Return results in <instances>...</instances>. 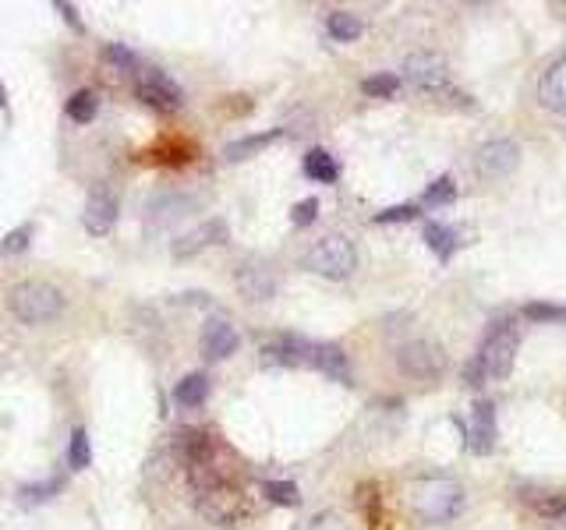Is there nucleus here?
<instances>
[{"label": "nucleus", "instance_id": "79ce46f5", "mask_svg": "<svg viewBox=\"0 0 566 530\" xmlns=\"http://www.w3.org/2000/svg\"><path fill=\"white\" fill-rule=\"evenodd\" d=\"M0 110H4V114H11V96H8V85L0 82Z\"/></svg>", "mask_w": 566, "mask_h": 530}, {"label": "nucleus", "instance_id": "a19ab883", "mask_svg": "<svg viewBox=\"0 0 566 530\" xmlns=\"http://www.w3.org/2000/svg\"><path fill=\"white\" fill-rule=\"evenodd\" d=\"M177 304H195V308H213V297L202 294V290H192V294H181Z\"/></svg>", "mask_w": 566, "mask_h": 530}, {"label": "nucleus", "instance_id": "423d86ee", "mask_svg": "<svg viewBox=\"0 0 566 530\" xmlns=\"http://www.w3.org/2000/svg\"><path fill=\"white\" fill-rule=\"evenodd\" d=\"M397 368L414 382H436L446 375V350L436 340H407L397 350Z\"/></svg>", "mask_w": 566, "mask_h": 530}, {"label": "nucleus", "instance_id": "39448f33", "mask_svg": "<svg viewBox=\"0 0 566 530\" xmlns=\"http://www.w3.org/2000/svg\"><path fill=\"white\" fill-rule=\"evenodd\" d=\"M517 350H521V329L513 318L506 322H492L489 336L482 340V350H478V364L485 368L489 379H506L517 364Z\"/></svg>", "mask_w": 566, "mask_h": 530}, {"label": "nucleus", "instance_id": "2f4dec72", "mask_svg": "<svg viewBox=\"0 0 566 530\" xmlns=\"http://www.w3.org/2000/svg\"><path fill=\"white\" fill-rule=\"evenodd\" d=\"M358 502H361V513H365L368 527H379V523H383V499H379V488L361 485L358 488Z\"/></svg>", "mask_w": 566, "mask_h": 530}, {"label": "nucleus", "instance_id": "6e6552de", "mask_svg": "<svg viewBox=\"0 0 566 530\" xmlns=\"http://www.w3.org/2000/svg\"><path fill=\"white\" fill-rule=\"evenodd\" d=\"M404 82L418 92H443L450 89V64L436 50H414L404 61Z\"/></svg>", "mask_w": 566, "mask_h": 530}, {"label": "nucleus", "instance_id": "f3484780", "mask_svg": "<svg viewBox=\"0 0 566 530\" xmlns=\"http://www.w3.org/2000/svg\"><path fill=\"white\" fill-rule=\"evenodd\" d=\"M496 403L478 400L471 407V428H467V449L475 456H489L496 449Z\"/></svg>", "mask_w": 566, "mask_h": 530}, {"label": "nucleus", "instance_id": "dca6fc26", "mask_svg": "<svg viewBox=\"0 0 566 530\" xmlns=\"http://www.w3.org/2000/svg\"><path fill=\"white\" fill-rule=\"evenodd\" d=\"M308 368H315L319 375H326L329 382H340V386H351L354 371H351V357L344 354L340 343H322L312 340V354H308Z\"/></svg>", "mask_w": 566, "mask_h": 530}, {"label": "nucleus", "instance_id": "4468645a", "mask_svg": "<svg viewBox=\"0 0 566 530\" xmlns=\"http://www.w3.org/2000/svg\"><path fill=\"white\" fill-rule=\"evenodd\" d=\"M234 287H238V294L245 297L248 304H266L276 297V276L269 273L262 262L248 258V262H241L238 269H234Z\"/></svg>", "mask_w": 566, "mask_h": 530}, {"label": "nucleus", "instance_id": "7ed1b4c3", "mask_svg": "<svg viewBox=\"0 0 566 530\" xmlns=\"http://www.w3.org/2000/svg\"><path fill=\"white\" fill-rule=\"evenodd\" d=\"M11 318H18L22 326H46V322H57L68 308V297L46 280H22L8 290L4 297Z\"/></svg>", "mask_w": 566, "mask_h": 530}, {"label": "nucleus", "instance_id": "1a4fd4ad", "mask_svg": "<svg viewBox=\"0 0 566 530\" xmlns=\"http://www.w3.org/2000/svg\"><path fill=\"white\" fill-rule=\"evenodd\" d=\"M216 449H220V442H216V435L206 432V428L181 424V428L170 435V456H174V463H181L184 470L199 467V463H213Z\"/></svg>", "mask_w": 566, "mask_h": 530}, {"label": "nucleus", "instance_id": "4be33fe9", "mask_svg": "<svg viewBox=\"0 0 566 530\" xmlns=\"http://www.w3.org/2000/svg\"><path fill=\"white\" fill-rule=\"evenodd\" d=\"M68 488V477L64 474H54V477H46V481H29V485H18V506L22 509H36L43 506V502L57 499V495Z\"/></svg>", "mask_w": 566, "mask_h": 530}, {"label": "nucleus", "instance_id": "473e14b6", "mask_svg": "<svg viewBox=\"0 0 566 530\" xmlns=\"http://www.w3.org/2000/svg\"><path fill=\"white\" fill-rule=\"evenodd\" d=\"M100 57L107 64H114L117 71H135L138 68V53L131 50V46H124V43H107L100 50Z\"/></svg>", "mask_w": 566, "mask_h": 530}, {"label": "nucleus", "instance_id": "6ab92c4d", "mask_svg": "<svg viewBox=\"0 0 566 530\" xmlns=\"http://www.w3.org/2000/svg\"><path fill=\"white\" fill-rule=\"evenodd\" d=\"M280 138H283V128H269V131H255V135H245V138H234V142L223 145V159H227V163H245V159L266 152L269 145L280 142Z\"/></svg>", "mask_w": 566, "mask_h": 530}, {"label": "nucleus", "instance_id": "ddd939ff", "mask_svg": "<svg viewBox=\"0 0 566 530\" xmlns=\"http://www.w3.org/2000/svg\"><path fill=\"white\" fill-rule=\"evenodd\" d=\"M121 220V198L114 188H96L82 205V227L92 237H107Z\"/></svg>", "mask_w": 566, "mask_h": 530}, {"label": "nucleus", "instance_id": "0eeeda50", "mask_svg": "<svg viewBox=\"0 0 566 530\" xmlns=\"http://www.w3.org/2000/svg\"><path fill=\"white\" fill-rule=\"evenodd\" d=\"M135 96L149 106V110H160V114H177L184 106V89L160 68L135 71Z\"/></svg>", "mask_w": 566, "mask_h": 530}, {"label": "nucleus", "instance_id": "7c9ffc66", "mask_svg": "<svg viewBox=\"0 0 566 530\" xmlns=\"http://www.w3.org/2000/svg\"><path fill=\"white\" fill-rule=\"evenodd\" d=\"M32 237H36V223H22V227L8 230L0 237V255H22V251H29Z\"/></svg>", "mask_w": 566, "mask_h": 530}, {"label": "nucleus", "instance_id": "72a5a7b5", "mask_svg": "<svg viewBox=\"0 0 566 530\" xmlns=\"http://www.w3.org/2000/svg\"><path fill=\"white\" fill-rule=\"evenodd\" d=\"M531 506H535V513L545 516V520H566V492L538 495V499H531Z\"/></svg>", "mask_w": 566, "mask_h": 530}, {"label": "nucleus", "instance_id": "f03ea898", "mask_svg": "<svg viewBox=\"0 0 566 530\" xmlns=\"http://www.w3.org/2000/svg\"><path fill=\"white\" fill-rule=\"evenodd\" d=\"M407 506H411L414 520L425 527H439L450 523L464 509V488L453 477H421L407 492Z\"/></svg>", "mask_w": 566, "mask_h": 530}, {"label": "nucleus", "instance_id": "a878e982", "mask_svg": "<svg viewBox=\"0 0 566 530\" xmlns=\"http://www.w3.org/2000/svg\"><path fill=\"white\" fill-rule=\"evenodd\" d=\"M421 237H425V244H429L432 251H436L439 262H446V258L453 255V248H457V234H453V227H446V223L429 220L425 230H421Z\"/></svg>", "mask_w": 566, "mask_h": 530}, {"label": "nucleus", "instance_id": "b1692460", "mask_svg": "<svg viewBox=\"0 0 566 530\" xmlns=\"http://www.w3.org/2000/svg\"><path fill=\"white\" fill-rule=\"evenodd\" d=\"M326 32L337 39V43H354V39L365 32V22H361L358 15H351V11H329Z\"/></svg>", "mask_w": 566, "mask_h": 530}, {"label": "nucleus", "instance_id": "4c0bfd02", "mask_svg": "<svg viewBox=\"0 0 566 530\" xmlns=\"http://www.w3.org/2000/svg\"><path fill=\"white\" fill-rule=\"evenodd\" d=\"M305 530H351V523L340 513H333V509H322V513H315L312 520L305 523Z\"/></svg>", "mask_w": 566, "mask_h": 530}, {"label": "nucleus", "instance_id": "f704fd0d", "mask_svg": "<svg viewBox=\"0 0 566 530\" xmlns=\"http://www.w3.org/2000/svg\"><path fill=\"white\" fill-rule=\"evenodd\" d=\"M524 318H531V322H566V308L563 304L531 301V304H524Z\"/></svg>", "mask_w": 566, "mask_h": 530}, {"label": "nucleus", "instance_id": "bb28decb", "mask_svg": "<svg viewBox=\"0 0 566 530\" xmlns=\"http://www.w3.org/2000/svg\"><path fill=\"white\" fill-rule=\"evenodd\" d=\"M361 92L372 99H390L400 92V75H393V71H379V75H368L361 78Z\"/></svg>", "mask_w": 566, "mask_h": 530}, {"label": "nucleus", "instance_id": "2eb2a0df", "mask_svg": "<svg viewBox=\"0 0 566 530\" xmlns=\"http://www.w3.org/2000/svg\"><path fill=\"white\" fill-rule=\"evenodd\" d=\"M238 347H241V333L234 329L230 318H209L206 326H202L199 354L206 361H227L230 354H238Z\"/></svg>", "mask_w": 566, "mask_h": 530}, {"label": "nucleus", "instance_id": "f257e3e1", "mask_svg": "<svg viewBox=\"0 0 566 530\" xmlns=\"http://www.w3.org/2000/svg\"><path fill=\"white\" fill-rule=\"evenodd\" d=\"M188 485H192V506L213 527H241L252 520V499L245 495L241 481L220 467V463H199L188 467Z\"/></svg>", "mask_w": 566, "mask_h": 530}, {"label": "nucleus", "instance_id": "c756f323", "mask_svg": "<svg viewBox=\"0 0 566 530\" xmlns=\"http://www.w3.org/2000/svg\"><path fill=\"white\" fill-rule=\"evenodd\" d=\"M262 495L273 506H298L301 502V488L294 481H262Z\"/></svg>", "mask_w": 566, "mask_h": 530}, {"label": "nucleus", "instance_id": "393cba45", "mask_svg": "<svg viewBox=\"0 0 566 530\" xmlns=\"http://www.w3.org/2000/svg\"><path fill=\"white\" fill-rule=\"evenodd\" d=\"M64 114H68L75 124H92V121H96V114H100V96H96L92 89L71 92L68 106H64Z\"/></svg>", "mask_w": 566, "mask_h": 530}, {"label": "nucleus", "instance_id": "c85d7f7f", "mask_svg": "<svg viewBox=\"0 0 566 530\" xmlns=\"http://www.w3.org/2000/svg\"><path fill=\"white\" fill-rule=\"evenodd\" d=\"M421 202L432 205V209H439V205H453V202H457V181H453L450 174L436 177V181H432L429 188H425Z\"/></svg>", "mask_w": 566, "mask_h": 530}, {"label": "nucleus", "instance_id": "5701e85b", "mask_svg": "<svg viewBox=\"0 0 566 530\" xmlns=\"http://www.w3.org/2000/svg\"><path fill=\"white\" fill-rule=\"evenodd\" d=\"M301 170H305V177H308V181H315V184H337V177H340L337 159L329 156L326 149H319V145L305 152V159H301Z\"/></svg>", "mask_w": 566, "mask_h": 530}, {"label": "nucleus", "instance_id": "412c9836", "mask_svg": "<svg viewBox=\"0 0 566 530\" xmlns=\"http://www.w3.org/2000/svg\"><path fill=\"white\" fill-rule=\"evenodd\" d=\"M209 393H213V382H209L206 371H188V375H181L174 386V403L184 410H195L202 407V403L209 400Z\"/></svg>", "mask_w": 566, "mask_h": 530}, {"label": "nucleus", "instance_id": "9b49d317", "mask_svg": "<svg viewBox=\"0 0 566 530\" xmlns=\"http://www.w3.org/2000/svg\"><path fill=\"white\" fill-rule=\"evenodd\" d=\"M259 354L266 368H308V354H312V340L298 333H273L262 336Z\"/></svg>", "mask_w": 566, "mask_h": 530}, {"label": "nucleus", "instance_id": "cd10ccee", "mask_svg": "<svg viewBox=\"0 0 566 530\" xmlns=\"http://www.w3.org/2000/svg\"><path fill=\"white\" fill-rule=\"evenodd\" d=\"M68 467L71 470H89L92 467V442L85 428H75L68 442Z\"/></svg>", "mask_w": 566, "mask_h": 530}, {"label": "nucleus", "instance_id": "f8f14e48", "mask_svg": "<svg viewBox=\"0 0 566 530\" xmlns=\"http://www.w3.org/2000/svg\"><path fill=\"white\" fill-rule=\"evenodd\" d=\"M227 237H230L227 220H223V216H209V220H202L199 227H192L188 234L177 237V241L170 244V255H174V262H188V258L213 248V244H227Z\"/></svg>", "mask_w": 566, "mask_h": 530}, {"label": "nucleus", "instance_id": "c9c22d12", "mask_svg": "<svg viewBox=\"0 0 566 530\" xmlns=\"http://www.w3.org/2000/svg\"><path fill=\"white\" fill-rule=\"evenodd\" d=\"M319 220V198H301V202H294L291 209V223L294 227H312V223Z\"/></svg>", "mask_w": 566, "mask_h": 530}, {"label": "nucleus", "instance_id": "e433bc0d", "mask_svg": "<svg viewBox=\"0 0 566 530\" xmlns=\"http://www.w3.org/2000/svg\"><path fill=\"white\" fill-rule=\"evenodd\" d=\"M418 220V205L404 202V205H390V209L375 212V223H411Z\"/></svg>", "mask_w": 566, "mask_h": 530}, {"label": "nucleus", "instance_id": "58836bf2", "mask_svg": "<svg viewBox=\"0 0 566 530\" xmlns=\"http://www.w3.org/2000/svg\"><path fill=\"white\" fill-rule=\"evenodd\" d=\"M54 11L64 18V25H68V29H75L78 36H85V22H82V15H78L75 4H68V0H54Z\"/></svg>", "mask_w": 566, "mask_h": 530}, {"label": "nucleus", "instance_id": "9d476101", "mask_svg": "<svg viewBox=\"0 0 566 530\" xmlns=\"http://www.w3.org/2000/svg\"><path fill=\"white\" fill-rule=\"evenodd\" d=\"M517 167H521V145L513 142V138H492V142L478 145L475 174L485 177V181H503Z\"/></svg>", "mask_w": 566, "mask_h": 530}, {"label": "nucleus", "instance_id": "aec40b11", "mask_svg": "<svg viewBox=\"0 0 566 530\" xmlns=\"http://www.w3.org/2000/svg\"><path fill=\"white\" fill-rule=\"evenodd\" d=\"M195 198H184V195H174V191H160V195L149 198L146 212H149V223L153 227H170L184 216V212L192 209Z\"/></svg>", "mask_w": 566, "mask_h": 530}, {"label": "nucleus", "instance_id": "a211bd4d", "mask_svg": "<svg viewBox=\"0 0 566 530\" xmlns=\"http://www.w3.org/2000/svg\"><path fill=\"white\" fill-rule=\"evenodd\" d=\"M538 103L552 114H566V57L552 61L538 82Z\"/></svg>", "mask_w": 566, "mask_h": 530}, {"label": "nucleus", "instance_id": "20e7f679", "mask_svg": "<svg viewBox=\"0 0 566 530\" xmlns=\"http://www.w3.org/2000/svg\"><path fill=\"white\" fill-rule=\"evenodd\" d=\"M305 269L322 280H347L358 269V248L351 237L344 234H326L322 241L312 244V251L305 255Z\"/></svg>", "mask_w": 566, "mask_h": 530}, {"label": "nucleus", "instance_id": "ea45409f", "mask_svg": "<svg viewBox=\"0 0 566 530\" xmlns=\"http://www.w3.org/2000/svg\"><path fill=\"white\" fill-rule=\"evenodd\" d=\"M485 379H489V375H485V368L478 364V357H475V361H467V368H464V382H467V386L478 389Z\"/></svg>", "mask_w": 566, "mask_h": 530}]
</instances>
